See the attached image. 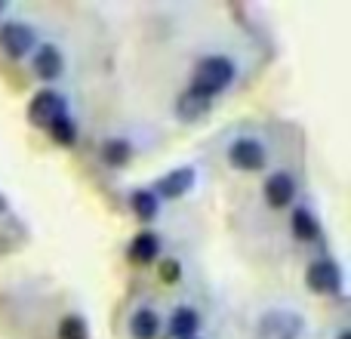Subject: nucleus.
<instances>
[{
    "label": "nucleus",
    "instance_id": "dca6fc26",
    "mask_svg": "<svg viewBox=\"0 0 351 339\" xmlns=\"http://www.w3.org/2000/svg\"><path fill=\"white\" fill-rule=\"evenodd\" d=\"M130 204H133L136 216H139L142 222H148V219L158 216V198H154V191H133Z\"/></svg>",
    "mask_w": 351,
    "mask_h": 339
},
{
    "label": "nucleus",
    "instance_id": "4468645a",
    "mask_svg": "<svg viewBox=\"0 0 351 339\" xmlns=\"http://www.w3.org/2000/svg\"><path fill=\"white\" fill-rule=\"evenodd\" d=\"M293 235H296L299 241H315V237L321 235V225H317V219L311 216L308 210H296L293 213Z\"/></svg>",
    "mask_w": 351,
    "mask_h": 339
},
{
    "label": "nucleus",
    "instance_id": "f8f14e48",
    "mask_svg": "<svg viewBox=\"0 0 351 339\" xmlns=\"http://www.w3.org/2000/svg\"><path fill=\"white\" fill-rule=\"evenodd\" d=\"M130 334H133V339H154L160 334V318L152 309H139L130 318Z\"/></svg>",
    "mask_w": 351,
    "mask_h": 339
},
{
    "label": "nucleus",
    "instance_id": "423d86ee",
    "mask_svg": "<svg viewBox=\"0 0 351 339\" xmlns=\"http://www.w3.org/2000/svg\"><path fill=\"white\" fill-rule=\"evenodd\" d=\"M59 115H65V102H62V96L53 90H40L28 105V117L34 124H40V127H47V124L56 121Z\"/></svg>",
    "mask_w": 351,
    "mask_h": 339
},
{
    "label": "nucleus",
    "instance_id": "f3484780",
    "mask_svg": "<svg viewBox=\"0 0 351 339\" xmlns=\"http://www.w3.org/2000/svg\"><path fill=\"white\" fill-rule=\"evenodd\" d=\"M47 130H49V136H53L56 142H62V145H71L74 136H77V130H74V124H71V117L68 115H59L56 121H49Z\"/></svg>",
    "mask_w": 351,
    "mask_h": 339
},
{
    "label": "nucleus",
    "instance_id": "6e6552de",
    "mask_svg": "<svg viewBox=\"0 0 351 339\" xmlns=\"http://www.w3.org/2000/svg\"><path fill=\"white\" fill-rule=\"evenodd\" d=\"M296 198V182H293V176L290 173H274V176H268V182H265V200H268V207H287L290 200Z\"/></svg>",
    "mask_w": 351,
    "mask_h": 339
},
{
    "label": "nucleus",
    "instance_id": "ddd939ff",
    "mask_svg": "<svg viewBox=\"0 0 351 339\" xmlns=\"http://www.w3.org/2000/svg\"><path fill=\"white\" fill-rule=\"evenodd\" d=\"M200 327V318L194 309H176L173 318H170V334L176 339H191L194 334H197Z\"/></svg>",
    "mask_w": 351,
    "mask_h": 339
},
{
    "label": "nucleus",
    "instance_id": "20e7f679",
    "mask_svg": "<svg viewBox=\"0 0 351 339\" xmlns=\"http://www.w3.org/2000/svg\"><path fill=\"white\" fill-rule=\"evenodd\" d=\"M302 334V318L290 312H271L262 318V336L265 339H299Z\"/></svg>",
    "mask_w": 351,
    "mask_h": 339
},
{
    "label": "nucleus",
    "instance_id": "0eeeda50",
    "mask_svg": "<svg viewBox=\"0 0 351 339\" xmlns=\"http://www.w3.org/2000/svg\"><path fill=\"white\" fill-rule=\"evenodd\" d=\"M210 108H213V99L204 96V93H197V90H191V86H188L185 93H179V99H176V117L185 124L200 121Z\"/></svg>",
    "mask_w": 351,
    "mask_h": 339
},
{
    "label": "nucleus",
    "instance_id": "f257e3e1",
    "mask_svg": "<svg viewBox=\"0 0 351 339\" xmlns=\"http://www.w3.org/2000/svg\"><path fill=\"white\" fill-rule=\"evenodd\" d=\"M231 80H234V62L225 59V56H206V59H200L197 68H194L191 90L213 99L216 93H222Z\"/></svg>",
    "mask_w": 351,
    "mask_h": 339
},
{
    "label": "nucleus",
    "instance_id": "39448f33",
    "mask_svg": "<svg viewBox=\"0 0 351 339\" xmlns=\"http://www.w3.org/2000/svg\"><path fill=\"white\" fill-rule=\"evenodd\" d=\"M305 278H308V287L315 293H342V272H339V266L330 259L315 262Z\"/></svg>",
    "mask_w": 351,
    "mask_h": 339
},
{
    "label": "nucleus",
    "instance_id": "a211bd4d",
    "mask_svg": "<svg viewBox=\"0 0 351 339\" xmlns=\"http://www.w3.org/2000/svg\"><path fill=\"white\" fill-rule=\"evenodd\" d=\"M59 339H90V334H86V324L77 315H68L59 324Z\"/></svg>",
    "mask_w": 351,
    "mask_h": 339
},
{
    "label": "nucleus",
    "instance_id": "f03ea898",
    "mask_svg": "<svg viewBox=\"0 0 351 339\" xmlns=\"http://www.w3.org/2000/svg\"><path fill=\"white\" fill-rule=\"evenodd\" d=\"M34 47V31L22 22H6L0 28V49H3L10 59H22V56L31 53Z\"/></svg>",
    "mask_w": 351,
    "mask_h": 339
},
{
    "label": "nucleus",
    "instance_id": "9b49d317",
    "mask_svg": "<svg viewBox=\"0 0 351 339\" xmlns=\"http://www.w3.org/2000/svg\"><path fill=\"white\" fill-rule=\"evenodd\" d=\"M158 235H152V231H142V235H136L133 241H130V259L139 262V266H145V262H154V256H158Z\"/></svg>",
    "mask_w": 351,
    "mask_h": 339
},
{
    "label": "nucleus",
    "instance_id": "aec40b11",
    "mask_svg": "<svg viewBox=\"0 0 351 339\" xmlns=\"http://www.w3.org/2000/svg\"><path fill=\"white\" fill-rule=\"evenodd\" d=\"M0 213H6V200H3V194H0Z\"/></svg>",
    "mask_w": 351,
    "mask_h": 339
},
{
    "label": "nucleus",
    "instance_id": "9d476101",
    "mask_svg": "<svg viewBox=\"0 0 351 339\" xmlns=\"http://www.w3.org/2000/svg\"><path fill=\"white\" fill-rule=\"evenodd\" d=\"M191 185H194V170L185 167V170H173L170 176H164V179L154 185V191H158L160 198H182Z\"/></svg>",
    "mask_w": 351,
    "mask_h": 339
},
{
    "label": "nucleus",
    "instance_id": "1a4fd4ad",
    "mask_svg": "<svg viewBox=\"0 0 351 339\" xmlns=\"http://www.w3.org/2000/svg\"><path fill=\"white\" fill-rule=\"evenodd\" d=\"M31 68H34L37 78L56 80L62 74V68H65V59H62V53L56 47H40L34 56H31Z\"/></svg>",
    "mask_w": 351,
    "mask_h": 339
},
{
    "label": "nucleus",
    "instance_id": "7ed1b4c3",
    "mask_svg": "<svg viewBox=\"0 0 351 339\" xmlns=\"http://www.w3.org/2000/svg\"><path fill=\"white\" fill-rule=\"evenodd\" d=\"M228 161L234 164L237 170H243V173H256V170L265 167V148H262V142L256 139H237L231 142L228 148Z\"/></svg>",
    "mask_w": 351,
    "mask_h": 339
},
{
    "label": "nucleus",
    "instance_id": "4be33fe9",
    "mask_svg": "<svg viewBox=\"0 0 351 339\" xmlns=\"http://www.w3.org/2000/svg\"><path fill=\"white\" fill-rule=\"evenodd\" d=\"M191 339H194V336H191Z\"/></svg>",
    "mask_w": 351,
    "mask_h": 339
},
{
    "label": "nucleus",
    "instance_id": "412c9836",
    "mask_svg": "<svg viewBox=\"0 0 351 339\" xmlns=\"http://www.w3.org/2000/svg\"><path fill=\"white\" fill-rule=\"evenodd\" d=\"M339 339H348V334H339Z\"/></svg>",
    "mask_w": 351,
    "mask_h": 339
},
{
    "label": "nucleus",
    "instance_id": "6ab92c4d",
    "mask_svg": "<svg viewBox=\"0 0 351 339\" xmlns=\"http://www.w3.org/2000/svg\"><path fill=\"white\" fill-rule=\"evenodd\" d=\"M160 278L170 281V284H173V281H179L182 278L179 262H176V259H164V262H160Z\"/></svg>",
    "mask_w": 351,
    "mask_h": 339
},
{
    "label": "nucleus",
    "instance_id": "2eb2a0df",
    "mask_svg": "<svg viewBox=\"0 0 351 339\" xmlns=\"http://www.w3.org/2000/svg\"><path fill=\"white\" fill-rule=\"evenodd\" d=\"M130 142H123V139H108L102 145V161L108 167H123L130 161Z\"/></svg>",
    "mask_w": 351,
    "mask_h": 339
}]
</instances>
